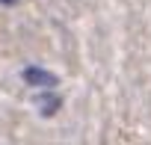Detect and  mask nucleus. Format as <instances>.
Segmentation results:
<instances>
[{
	"instance_id": "nucleus-1",
	"label": "nucleus",
	"mask_w": 151,
	"mask_h": 145,
	"mask_svg": "<svg viewBox=\"0 0 151 145\" xmlns=\"http://www.w3.org/2000/svg\"><path fill=\"white\" fill-rule=\"evenodd\" d=\"M24 80L33 83V86H45V89L56 86V74H50V71H42V68H27V71H24Z\"/></svg>"
},
{
	"instance_id": "nucleus-2",
	"label": "nucleus",
	"mask_w": 151,
	"mask_h": 145,
	"mask_svg": "<svg viewBox=\"0 0 151 145\" xmlns=\"http://www.w3.org/2000/svg\"><path fill=\"white\" fill-rule=\"evenodd\" d=\"M39 104H42V110H45V116H50L56 107H59V98H53V95H39Z\"/></svg>"
},
{
	"instance_id": "nucleus-3",
	"label": "nucleus",
	"mask_w": 151,
	"mask_h": 145,
	"mask_svg": "<svg viewBox=\"0 0 151 145\" xmlns=\"http://www.w3.org/2000/svg\"><path fill=\"white\" fill-rule=\"evenodd\" d=\"M0 3H3V6H12V3H18V0H0Z\"/></svg>"
}]
</instances>
